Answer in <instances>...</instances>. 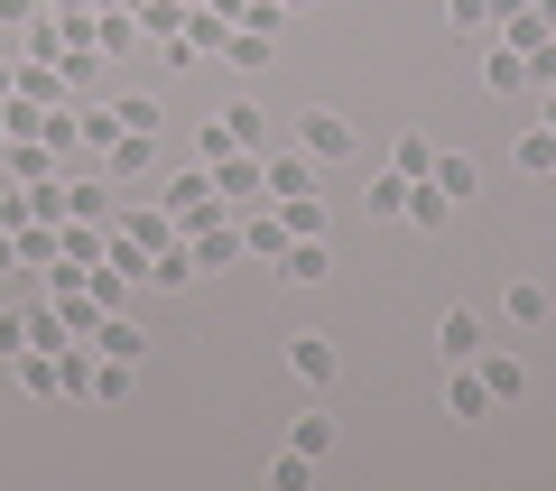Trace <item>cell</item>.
<instances>
[{"mask_svg": "<svg viewBox=\"0 0 556 491\" xmlns=\"http://www.w3.org/2000/svg\"><path fill=\"white\" fill-rule=\"evenodd\" d=\"M204 167H214L223 204H269V149H223V158H204Z\"/></svg>", "mask_w": 556, "mask_h": 491, "instance_id": "cell-1", "label": "cell"}, {"mask_svg": "<svg viewBox=\"0 0 556 491\" xmlns=\"http://www.w3.org/2000/svg\"><path fill=\"white\" fill-rule=\"evenodd\" d=\"M223 149H269V112L260 102H223L204 121V158H223Z\"/></svg>", "mask_w": 556, "mask_h": 491, "instance_id": "cell-2", "label": "cell"}, {"mask_svg": "<svg viewBox=\"0 0 556 491\" xmlns=\"http://www.w3.org/2000/svg\"><path fill=\"white\" fill-rule=\"evenodd\" d=\"M288 372H298L306 390H334V380H343V353H334V335H288Z\"/></svg>", "mask_w": 556, "mask_h": 491, "instance_id": "cell-3", "label": "cell"}, {"mask_svg": "<svg viewBox=\"0 0 556 491\" xmlns=\"http://www.w3.org/2000/svg\"><path fill=\"white\" fill-rule=\"evenodd\" d=\"M298 149H306V158H353V121L316 102V112H298Z\"/></svg>", "mask_w": 556, "mask_h": 491, "instance_id": "cell-4", "label": "cell"}, {"mask_svg": "<svg viewBox=\"0 0 556 491\" xmlns=\"http://www.w3.org/2000/svg\"><path fill=\"white\" fill-rule=\"evenodd\" d=\"M278 278H288V288H325V278H334V251H325V232L288 241V251H278Z\"/></svg>", "mask_w": 556, "mask_h": 491, "instance_id": "cell-5", "label": "cell"}, {"mask_svg": "<svg viewBox=\"0 0 556 491\" xmlns=\"http://www.w3.org/2000/svg\"><path fill=\"white\" fill-rule=\"evenodd\" d=\"M445 417H464V427H473V417H492V390H482L473 362H445Z\"/></svg>", "mask_w": 556, "mask_h": 491, "instance_id": "cell-6", "label": "cell"}, {"mask_svg": "<svg viewBox=\"0 0 556 491\" xmlns=\"http://www.w3.org/2000/svg\"><path fill=\"white\" fill-rule=\"evenodd\" d=\"M482 353V315L473 306H445L437 315V362H473Z\"/></svg>", "mask_w": 556, "mask_h": 491, "instance_id": "cell-7", "label": "cell"}, {"mask_svg": "<svg viewBox=\"0 0 556 491\" xmlns=\"http://www.w3.org/2000/svg\"><path fill=\"white\" fill-rule=\"evenodd\" d=\"M186 251H195V269H232L241 260V223H204V232H186Z\"/></svg>", "mask_w": 556, "mask_h": 491, "instance_id": "cell-8", "label": "cell"}, {"mask_svg": "<svg viewBox=\"0 0 556 491\" xmlns=\"http://www.w3.org/2000/svg\"><path fill=\"white\" fill-rule=\"evenodd\" d=\"M473 372H482V390H492V408H501V399H519V390H529V372H519V353H492V343L473 353Z\"/></svg>", "mask_w": 556, "mask_h": 491, "instance_id": "cell-9", "label": "cell"}, {"mask_svg": "<svg viewBox=\"0 0 556 491\" xmlns=\"http://www.w3.org/2000/svg\"><path fill=\"white\" fill-rule=\"evenodd\" d=\"M288 196H316V158H306V149L298 158L269 149V204H288Z\"/></svg>", "mask_w": 556, "mask_h": 491, "instance_id": "cell-10", "label": "cell"}, {"mask_svg": "<svg viewBox=\"0 0 556 491\" xmlns=\"http://www.w3.org/2000/svg\"><path fill=\"white\" fill-rule=\"evenodd\" d=\"M186 278H195V251H186V241H159L149 269H139V288H186Z\"/></svg>", "mask_w": 556, "mask_h": 491, "instance_id": "cell-11", "label": "cell"}, {"mask_svg": "<svg viewBox=\"0 0 556 491\" xmlns=\"http://www.w3.org/2000/svg\"><path fill=\"white\" fill-rule=\"evenodd\" d=\"M149 28H139V10H93V56H121V47H139Z\"/></svg>", "mask_w": 556, "mask_h": 491, "instance_id": "cell-12", "label": "cell"}, {"mask_svg": "<svg viewBox=\"0 0 556 491\" xmlns=\"http://www.w3.org/2000/svg\"><path fill=\"white\" fill-rule=\"evenodd\" d=\"M288 241H298V232L278 223V204H269V214H251V223H241V251H251V260H269V269H278V251H288Z\"/></svg>", "mask_w": 556, "mask_h": 491, "instance_id": "cell-13", "label": "cell"}, {"mask_svg": "<svg viewBox=\"0 0 556 491\" xmlns=\"http://www.w3.org/2000/svg\"><path fill=\"white\" fill-rule=\"evenodd\" d=\"M445 214H455V196H445L437 177H417L408 186V223H417V232H445Z\"/></svg>", "mask_w": 556, "mask_h": 491, "instance_id": "cell-14", "label": "cell"}, {"mask_svg": "<svg viewBox=\"0 0 556 491\" xmlns=\"http://www.w3.org/2000/svg\"><path fill=\"white\" fill-rule=\"evenodd\" d=\"M510 158L529 167V177H556V130H547V121H529V130L510 139Z\"/></svg>", "mask_w": 556, "mask_h": 491, "instance_id": "cell-15", "label": "cell"}, {"mask_svg": "<svg viewBox=\"0 0 556 491\" xmlns=\"http://www.w3.org/2000/svg\"><path fill=\"white\" fill-rule=\"evenodd\" d=\"M102 158H112V177H139V167L159 158V130H121V139H112Z\"/></svg>", "mask_w": 556, "mask_h": 491, "instance_id": "cell-16", "label": "cell"}, {"mask_svg": "<svg viewBox=\"0 0 556 491\" xmlns=\"http://www.w3.org/2000/svg\"><path fill=\"white\" fill-rule=\"evenodd\" d=\"M482 84H492V93H529V56H519V47H492V56H482Z\"/></svg>", "mask_w": 556, "mask_h": 491, "instance_id": "cell-17", "label": "cell"}, {"mask_svg": "<svg viewBox=\"0 0 556 491\" xmlns=\"http://www.w3.org/2000/svg\"><path fill=\"white\" fill-rule=\"evenodd\" d=\"M288 445H298V454H316V464H325V454H334V417H325V408L288 417Z\"/></svg>", "mask_w": 556, "mask_h": 491, "instance_id": "cell-18", "label": "cell"}, {"mask_svg": "<svg viewBox=\"0 0 556 491\" xmlns=\"http://www.w3.org/2000/svg\"><path fill=\"white\" fill-rule=\"evenodd\" d=\"M75 139H84V149H112V139H121V112H112V102H75Z\"/></svg>", "mask_w": 556, "mask_h": 491, "instance_id": "cell-19", "label": "cell"}, {"mask_svg": "<svg viewBox=\"0 0 556 491\" xmlns=\"http://www.w3.org/2000/svg\"><path fill=\"white\" fill-rule=\"evenodd\" d=\"M269 56H278V47L260 38V28H241V20H232V38H223V65H241V75H260Z\"/></svg>", "mask_w": 556, "mask_h": 491, "instance_id": "cell-20", "label": "cell"}, {"mask_svg": "<svg viewBox=\"0 0 556 491\" xmlns=\"http://www.w3.org/2000/svg\"><path fill=\"white\" fill-rule=\"evenodd\" d=\"M390 167H399L408 186H417V177H437V139H417V130H408V139H390Z\"/></svg>", "mask_w": 556, "mask_h": 491, "instance_id": "cell-21", "label": "cell"}, {"mask_svg": "<svg viewBox=\"0 0 556 491\" xmlns=\"http://www.w3.org/2000/svg\"><path fill=\"white\" fill-rule=\"evenodd\" d=\"M362 214H408V177H399V167H380V177L362 186Z\"/></svg>", "mask_w": 556, "mask_h": 491, "instance_id": "cell-22", "label": "cell"}, {"mask_svg": "<svg viewBox=\"0 0 556 491\" xmlns=\"http://www.w3.org/2000/svg\"><path fill=\"white\" fill-rule=\"evenodd\" d=\"M501 306H510V325H547V288H538V278H510Z\"/></svg>", "mask_w": 556, "mask_h": 491, "instance_id": "cell-23", "label": "cell"}, {"mask_svg": "<svg viewBox=\"0 0 556 491\" xmlns=\"http://www.w3.org/2000/svg\"><path fill=\"white\" fill-rule=\"evenodd\" d=\"M10 167H20V177H28V186H38V177H56L65 158H56V149H47V139H10Z\"/></svg>", "mask_w": 556, "mask_h": 491, "instance_id": "cell-24", "label": "cell"}, {"mask_svg": "<svg viewBox=\"0 0 556 491\" xmlns=\"http://www.w3.org/2000/svg\"><path fill=\"white\" fill-rule=\"evenodd\" d=\"M102 353H121V362H139V353H149V335H139V325H130V315H102Z\"/></svg>", "mask_w": 556, "mask_h": 491, "instance_id": "cell-25", "label": "cell"}, {"mask_svg": "<svg viewBox=\"0 0 556 491\" xmlns=\"http://www.w3.org/2000/svg\"><path fill=\"white\" fill-rule=\"evenodd\" d=\"M28 343H47V353H65V343H75V335H65V306H56V297H47V306H28Z\"/></svg>", "mask_w": 556, "mask_h": 491, "instance_id": "cell-26", "label": "cell"}, {"mask_svg": "<svg viewBox=\"0 0 556 491\" xmlns=\"http://www.w3.org/2000/svg\"><path fill=\"white\" fill-rule=\"evenodd\" d=\"M473 177H482V167H473V158H464V149H437V186H445V196H473Z\"/></svg>", "mask_w": 556, "mask_h": 491, "instance_id": "cell-27", "label": "cell"}, {"mask_svg": "<svg viewBox=\"0 0 556 491\" xmlns=\"http://www.w3.org/2000/svg\"><path fill=\"white\" fill-rule=\"evenodd\" d=\"M306 482H316V454H298V445H288V454L269 464V491H306Z\"/></svg>", "mask_w": 556, "mask_h": 491, "instance_id": "cell-28", "label": "cell"}, {"mask_svg": "<svg viewBox=\"0 0 556 491\" xmlns=\"http://www.w3.org/2000/svg\"><path fill=\"white\" fill-rule=\"evenodd\" d=\"M278 223H288V232H325V196H288V204H278Z\"/></svg>", "mask_w": 556, "mask_h": 491, "instance_id": "cell-29", "label": "cell"}, {"mask_svg": "<svg viewBox=\"0 0 556 491\" xmlns=\"http://www.w3.org/2000/svg\"><path fill=\"white\" fill-rule=\"evenodd\" d=\"M121 232H130V241H139V251H159V241H167V232H177V214H167V204H159V214H130V223H121Z\"/></svg>", "mask_w": 556, "mask_h": 491, "instance_id": "cell-30", "label": "cell"}, {"mask_svg": "<svg viewBox=\"0 0 556 491\" xmlns=\"http://www.w3.org/2000/svg\"><path fill=\"white\" fill-rule=\"evenodd\" d=\"M112 112H121V130H159V102H149V93H121Z\"/></svg>", "mask_w": 556, "mask_h": 491, "instance_id": "cell-31", "label": "cell"}, {"mask_svg": "<svg viewBox=\"0 0 556 491\" xmlns=\"http://www.w3.org/2000/svg\"><path fill=\"white\" fill-rule=\"evenodd\" d=\"M65 177H75V167H65ZM102 214H112V204H102V186L75 177V214H65V223H102Z\"/></svg>", "mask_w": 556, "mask_h": 491, "instance_id": "cell-32", "label": "cell"}, {"mask_svg": "<svg viewBox=\"0 0 556 491\" xmlns=\"http://www.w3.org/2000/svg\"><path fill=\"white\" fill-rule=\"evenodd\" d=\"M445 20L455 28H492V0H445Z\"/></svg>", "mask_w": 556, "mask_h": 491, "instance_id": "cell-33", "label": "cell"}, {"mask_svg": "<svg viewBox=\"0 0 556 491\" xmlns=\"http://www.w3.org/2000/svg\"><path fill=\"white\" fill-rule=\"evenodd\" d=\"M20 343H28V315H20V306H0V353H20Z\"/></svg>", "mask_w": 556, "mask_h": 491, "instance_id": "cell-34", "label": "cell"}, {"mask_svg": "<svg viewBox=\"0 0 556 491\" xmlns=\"http://www.w3.org/2000/svg\"><path fill=\"white\" fill-rule=\"evenodd\" d=\"M38 20V0H0V28H28Z\"/></svg>", "mask_w": 556, "mask_h": 491, "instance_id": "cell-35", "label": "cell"}, {"mask_svg": "<svg viewBox=\"0 0 556 491\" xmlns=\"http://www.w3.org/2000/svg\"><path fill=\"white\" fill-rule=\"evenodd\" d=\"M519 10H538V0H492V28H501V20H519Z\"/></svg>", "mask_w": 556, "mask_h": 491, "instance_id": "cell-36", "label": "cell"}, {"mask_svg": "<svg viewBox=\"0 0 556 491\" xmlns=\"http://www.w3.org/2000/svg\"><path fill=\"white\" fill-rule=\"evenodd\" d=\"M204 10H223V20H241V10H251V0H204Z\"/></svg>", "mask_w": 556, "mask_h": 491, "instance_id": "cell-37", "label": "cell"}, {"mask_svg": "<svg viewBox=\"0 0 556 491\" xmlns=\"http://www.w3.org/2000/svg\"><path fill=\"white\" fill-rule=\"evenodd\" d=\"M38 10H56V20H65V10H84V0H38Z\"/></svg>", "mask_w": 556, "mask_h": 491, "instance_id": "cell-38", "label": "cell"}, {"mask_svg": "<svg viewBox=\"0 0 556 491\" xmlns=\"http://www.w3.org/2000/svg\"><path fill=\"white\" fill-rule=\"evenodd\" d=\"M278 10H288V20H298V10H316V0H278Z\"/></svg>", "mask_w": 556, "mask_h": 491, "instance_id": "cell-39", "label": "cell"}, {"mask_svg": "<svg viewBox=\"0 0 556 491\" xmlns=\"http://www.w3.org/2000/svg\"><path fill=\"white\" fill-rule=\"evenodd\" d=\"M84 10H130V0H84Z\"/></svg>", "mask_w": 556, "mask_h": 491, "instance_id": "cell-40", "label": "cell"}, {"mask_svg": "<svg viewBox=\"0 0 556 491\" xmlns=\"http://www.w3.org/2000/svg\"><path fill=\"white\" fill-rule=\"evenodd\" d=\"M0 102H10V56H0Z\"/></svg>", "mask_w": 556, "mask_h": 491, "instance_id": "cell-41", "label": "cell"}, {"mask_svg": "<svg viewBox=\"0 0 556 491\" xmlns=\"http://www.w3.org/2000/svg\"><path fill=\"white\" fill-rule=\"evenodd\" d=\"M547 130H556V102H547Z\"/></svg>", "mask_w": 556, "mask_h": 491, "instance_id": "cell-42", "label": "cell"}, {"mask_svg": "<svg viewBox=\"0 0 556 491\" xmlns=\"http://www.w3.org/2000/svg\"><path fill=\"white\" fill-rule=\"evenodd\" d=\"M130 10H149V0H130Z\"/></svg>", "mask_w": 556, "mask_h": 491, "instance_id": "cell-43", "label": "cell"}]
</instances>
